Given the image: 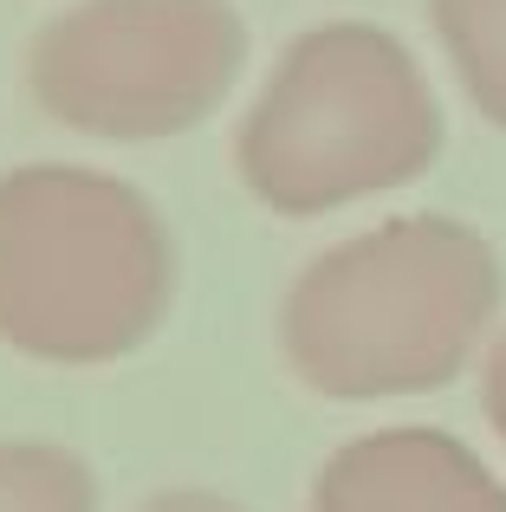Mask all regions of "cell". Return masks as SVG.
<instances>
[{"label": "cell", "mask_w": 506, "mask_h": 512, "mask_svg": "<svg viewBox=\"0 0 506 512\" xmlns=\"http://www.w3.org/2000/svg\"><path fill=\"white\" fill-rule=\"evenodd\" d=\"M506 273L481 227L396 214L325 247L279 305L292 376L331 402H383L455 383L500 318Z\"/></svg>", "instance_id": "obj_1"}, {"label": "cell", "mask_w": 506, "mask_h": 512, "mask_svg": "<svg viewBox=\"0 0 506 512\" xmlns=\"http://www.w3.org/2000/svg\"><path fill=\"white\" fill-rule=\"evenodd\" d=\"M176 299L169 227L130 182L72 163L0 175V344L91 370L143 350Z\"/></svg>", "instance_id": "obj_2"}, {"label": "cell", "mask_w": 506, "mask_h": 512, "mask_svg": "<svg viewBox=\"0 0 506 512\" xmlns=\"http://www.w3.org/2000/svg\"><path fill=\"white\" fill-rule=\"evenodd\" d=\"M442 156V104L396 33L331 20L279 52L234 137L247 195L273 214H331L429 175Z\"/></svg>", "instance_id": "obj_3"}, {"label": "cell", "mask_w": 506, "mask_h": 512, "mask_svg": "<svg viewBox=\"0 0 506 512\" xmlns=\"http://www.w3.org/2000/svg\"><path fill=\"white\" fill-rule=\"evenodd\" d=\"M247 65L228 0H78L39 26L26 91L65 130L156 143L208 124Z\"/></svg>", "instance_id": "obj_4"}, {"label": "cell", "mask_w": 506, "mask_h": 512, "mask_svg": "<svg viewBox=\"0 0 506 512\" xmlns=\"http://www.w3.org/2000/svg\"><path fill=\"white\" fill-rule=\"evenodd\" d=\"M305 512H506V480L448 428H377L318 467Z\"/></svg>", "instance_id": "obj_5"}, {"label": "cell", "mask_w": 506, "mask_h": 512, "mask_svg": "<svg viewBox=\"0 0 506 512\" xmlns=\"http://www.w3.org/2000/svg\"><path fill=\"white\" fill-rule=\"evenodd\" d=\"M429 20L468 104L506 130V0H429Z\"/></svg>", "instance_id": "obj_6"}, {"label": "cell", "mask_w": 506, "mask_h": 512, "mask_svg": "<svg viewBox=\"0 0 506 512\" xmlns=\"http://www.w3.org/2000/svg\"><path fill=\"white\" fill-rule=\"evenodd\" d=\"M0 512H98V480L72 448L0 441Z\"/></svg>", "instance_id": "obj_7"}, {"label": "cell", "mask_w": 506, "mask_h": 512, "mask_svg": "<svg viewBox=\"0 0 506 512\" xmlns=\"http://www.w3.org/2000/svg\"><path fill=\"white\" fill-rule=\"evenodd\" d=\"M481 402H487V422L506 441V338L487 350V370H481Z\"/></svg>", "instance_id": "obj_8"}, {"label": "cell", "mask_w": 506, "mask_h": 512, "mask_svg": "<svg viewBox=\"0 0 506 512\" xmlns=\"http://www.w3.org/2000/svg\"><path fill=\"white\" fill-rule=\"evenodd\" d=\"M143 512H247V506L221 500V493H202V487H176V493H156Z\"/></svg>", "instance_id": "obj_9"}]
</instances>
